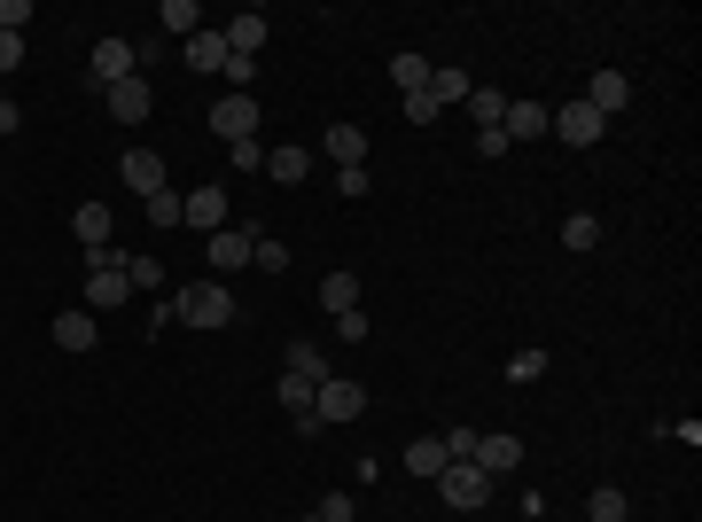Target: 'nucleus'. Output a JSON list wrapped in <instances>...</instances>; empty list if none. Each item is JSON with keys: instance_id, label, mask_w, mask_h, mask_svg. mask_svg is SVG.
I'll use <instances>...</instances> for the list:
<instances>
[{"instance_id": "423d86ee", "label": "nucleus", "mask_w": 702, "mask_h": 522, "mask_svg": "<svg viewBox=\"0 0 702 522\" xmlns=\"http://www.w3.org/2000/svg\"><path fill=\"white\" fill-rule=\"evenodd\" d=\"M133 63H141V55L110 32V40H95V55H86V86H125V78H133Z\"/></svg>"}, {"instance_id": "9d476101", "label": "nucleus", "mask_w": 702, "mask_h": 522, "mask_svg": "<svg viewBox=\"0 0 702 522\" xmlns=\"http://www.w3.org/2000/svg\"><path fill=\"white\" fill-rule=\"evenodd\" d=\"M180 226H196V234H219V226H227V188H188V211H180Z\"/></svg>"}, {"instance_id": "a19ab883", "label": "nucleus", "mask_w": 702, "mask_h": 522, "mask_svg": "<svg viewBox=\"0 0 702 522\" xmlns=\"http://www.w3.org/2000/svg\"><path fill=\"white\" fill-rule=\"evenodd\" d=\"M125 274H133V289H156V281H164V266H156V257H133Z\"/></svg>"}, {"instance_id": "f8f14e48", "label": "nucleus", "mask_w": 702, "mask_h": 522, "mask_svg": "<svg viewBox=\"0 0 702 522\" xmlns=\"http://www.w3.org/2000/svg\"><path fill=\"white\" fill-rule=\"evenodd\" d=\"M368 148H375V141H368L360 125H328V141H320V156H336V171H360Z\"/></svg>"}, {"instance_id": "1a4fd4ad", "label": "nucleus", "mask_w": 702, "mask_h": 522, "mask_svg": "<svg viewBox=\"0 0 702 522\" xmlns=\"http://www.w3.org/2000/svg\"><path fill=\"white\" fill-rule=\"evenodd\" d=\"M484 476H507L515 460H523V437H507V429H484V437H476V453H469Z\"/></svg>"}, {"instance_id": "6ab92c4d", "label": "nucleus", "mask_w": 702, "mask_h": 522, "mask_svg": "<svg viewBox=\"0 0 702 522\" xmlns=\"http://www.w3.org/2000/svg\"><path fill=\"white\" fill-rule=\"evenodd\" d=\"M257 47H266V16L242 9V16L227 24V55H250V63H257Z\"/></svg>"}, {"instance_id": "e433bc0d", "label": "nucleus", "mask_w": 702, "mask_h": 522, "mask_svg": "<svg viewBox=\"0 0 702 522\" xmlns=\"http://www.w3.org/2000/svg\"><path fill=\"white\" fill-rule=\"evenodd\" d=\"M320 522H360V507H351V491H328V499H320Z\"/></svg>"}, {"instance_id": "f3484780", "label": "nucleus", "mask_w": 702, "mask_h": 522, "mask_svg": "<svg viewBox=\"0 0 702 522\" xmlns=\"http://www.w3.org/2000/svg\"><path fill=\"white\" fill-rule=\"evenodd\" d=\"M500 133H507V148H515V141H539V133H547V102H507Z\"/></svg>"}, {"instance_id": "5701e85b", "label": "nucleus", "mask_w": 702, "mask_h": 522, "mask_svg": "<svg viewBox=\"0 0 702 522\" xmlns=\"http://www.w3.org/2000/svg\"><path fill=\"white\" fill-rule=\"evenodd\" d=\"M469 86H476V78H469L461 63H446V70H429V95H437V110H446V102H469Z\"/></svg>"}, {"instance_id": "cd10ccee", "label": "nucleus", "mask_w": 702, "mask_h": 522, "mask_svg": "<svg viewBox=\"0 0 702 522\" xmlns=\"http://www.w3.org/2000/svg\"><path fill=\"white\" fill-rule=\"evenodd\" d=\"M406 468L437 484V468H446V445H437V437H414V445H406Z\"/></svg>"}, {"instance_id": "ea45409f", "label": "nucleus", "mask_w": 702, "mask_h": 522, "mask_svg": "<svg viewBox=\"0 0 702 522\" xmlns=\"http://www.w3.org/2000/svg\"><path fill=\"white\" fill-rule=\"evenodd\" d=\"M406 125H437V95L421 86V95H406Z\"/></svg>"}, {"instance_id": "dca6fc26", "label": "nucleus", "mask_w": 702, "mask_h": 522, "mask_svg": "<svg viewBox=\"0 0 702 522\" xmlns=\"http://www.w3.org/2000/svg\"><path fill=\"white\" fill-rule=\"evenodd\" d=\"M55 343H63V352H95V343H102V327H95V312H55Z\"/></svg>"}, {"instance_id": "6e6552de", "label": "nucleus", "mask_w": 702, "mask_h": 522, "mask_svg": "<svg viewBox=\"0 0 702 522\" xmlns=\"http://www.w3.org/2000/svg\"><path fill=\"white\" fill-rule=\"evenodd\" d=\"M547 133H562L570 148H593V141H601V118H593L585 102H562V110H547Z\"/></svg>"}, {"instance_id": "4be33fe9", "label": "nucleus", "mask_w": 702, "mask_h": 522, "mask_svg": "<svg viewBox=\"0 0 702 522\" xmlns=\"http://www.w3.org/2000/svg\"><path fill=\"white\" fill-rule=\"evenodd\" d=\"M585 522H633V499H625L617 484H601V491L585 499Z\"/></svg>"}, {"instance_id": "4c0bfd02", "label": "nucleus", "mask_w": 702, "mask_h": 522, "mask_svg": "<svg viewBox=\"0 0 702 522\" xmlns=\"http://www.w3.org/2000/svg\"><path fill=\"white\" fill-rule=\"evenodd\" d=\"M368 188H375V180H368V164H360V171H336V196H343V203H360Z\"/></svg>"}, {"instance_id": "4468645a", "label": "nucleus", "mask_w": 702, "mask_h": 522, "mask_svg": "<svg viewBox=\"0 0 702 522\" xmlns=\"http://www.w3.org/2000/svg\"><path fill=\"white\" fill-rule=\"evenodd\" d=\"M133 266V257H125ZM125 266H110V274H86V312H110V304H125V289H133V274Z\"/></svg>"}, {"instance_id": "c756f323", "label": "nucleus", "mask_w": 702, "mask_h": 522, "mask_svg": "<svg viewBox=\"0 0 702 522\" xmlns=\"http://www.w3.org/2000/svg\"><path fill=\"white\" fill-rule=\"evenodd\" d=\"M180 211H188L180 188H156V196H149V219H156V226H180Z\"/></svg>"}, {"instance_id": "79ce46f5", "label": "nucleus", "mask_w": 702, "mask_h": 522, "mask_svg": "<svg viewBox=\"0 0 702 522\" xmlns=\"http://www.w3.org/2000/svg\"><path fill=\"white\" fill-rule=\"evenodd\" d=\"M17 63H24V40H17V32H0V78H9Z\"/></svg>"}, {"instance_id": "bb28decb", "label": "nucleus", "mask_w": 702, "mask_h": 522, "mask_svg": "<svg viewBox=\"0 0 702 522\" xmlns=\"http://www.w3.org/2000/svg\"><path fill=\"white\" fill-rule=\"evenodd\" d=\"M320 304L328 312H351V304H360V274H328L320 281Z\"/></svg>"}, {"instance_id": "412c9836", "label": "nucleus", "mask_w": 702, "mask_h": 522, "mask_svg": "<svg viewBox=\"0 0 702 522\" xmlns=\"http://www.w3.org/2000/svg\"><path fill=\"white\" fill-rule=\"evenodd\" d=\"M312 171V148H266V180H282V188H297Z\"/></svg>"}, {"instance_id": "2eb2a0df", "label": "nucleus", "mask_w": 702, "mask_h": 522, "mask_svg": "<svg viewBox=\"0 0 702 522\" xmlns=\"http://www.w3.org/2000/svg\"><path fill=\"white\" fill-rule=\"evenodd\" d=\"M282 375H305V382H328V352L312 335H289V352H282Z\"/></svg>"}, {"instance_id": "393cba45", "label": "nucleus", "mask_w": 702, "mask_h": 522, "mask_svg": "<svg viewBox=\"0 0 702 522\" xmlns=\"http://www.w3.org/2000/svg\"><path fill=\"white\" fill-rule=\"evenodd\" d=\"M188 63L219 78V70H227V32H196V40H188Z\"/></svg>"}, {"instance_id": "20e7f679", "label": "nucleus", "mask_w": 702, "mask_h": 522, "mask_svg": "<svg viewBox=\"0 0 702 522\" xmlns=\"http://www.w3.org/2000/svg\"><path fill=\"white\" fill-rule=\"evenodd\" d=\"M211 133L234 148V141H257V95H219L211 102Z\"/></svg>"}, {"instance_id": "39448f33", "label": "nucleus", "mask_w": 702, "mask_h": 522, "mask_svg": "<svg viewBox=\"0 0 702 522\" xmlns=\"http://www.w3.org/2000/svg\"><path fill=\"white\" fill-rule=\"evenodd\" d=\"M578 102H585V110H593V118L608 125V118H625V110H633V86H625V70H593Z\"/></svg>"}, {"instance_id": "f704fd0d", "label": "nucleus", "mask_w": 702, "mask_h": 522, "mask_svg": "<svg viewBox=\"0 0 702 522\" xmlns=\"http://www.w3.org/2000/svg\"><path fill=\"white\" fill-rule=\"evenodd\" d=\"M539 375H547V352H515L507 359V382H539Z\"/></svg>"}, {"instance_id": "7ed1b4c3", "label": "nucleus", "mask_w": 702, "mask_h": 522, "mask_svg": "<svg viewBox=\"0 0 702 522\" xmlns=\"http://www.w3.org/2000/svg\"><path fill=\"white\" fill-rule=\"evenodd\" d=\"M437 499H446V507H484L492 499V476L476 460H446V468H437Z\"/></svg>"}, {"instance_id": "37998d69", "label": "nucleus", "mask_w": 702, "mask_h": 522, "mask_svg": "<svg viewBox=\"0 0 702 522\" xmlns=\"http://www.w3.org/2000/svg\"><path fill=\"white\" fill-rule=\"evenodd\" d=\"M9 133H24V110H17L9 95H0V141H9Z\"/></svg>"}, {"instance_id": "f257e3e1", "label": "nucleus", "mask_w": 702, "mask_h": 522, "mask_svg": "<svg viewBox=\"0 0 702 522\" xmlns=\"http://www.w3.org/2000/svg\"><path fill=\"white\" fill-rule=\"evenodd\" d=\"M172 320H188V327H227V320H234L227 281H188L180 297H172Z\"/></svg>"}, {"instance_id": "aec40b11", "label": "nucleus", "mask_w": 702, "mask_h": 522, "mask_svg": "<svg viewBox=\"0 0 702 522\" xmlns=\"http://www.w3.org/2000/svg\"><path fill=\"white\" fill-rule=\"evenodd\" d=\"M469 118H476V133H500V118H507V95L500 86H469V102H461Z\"/></svg>"}, {"instance_id": "a211bd4d", "label": "nucleus", "mask_w": 702, "mask_h": 522, "mask_svg": "<svg viewBox=\"0 0 702 522\" xmlns=\"http://www.w3.org/2000/svg\"><path fill=\"white\" fill-rule=\"evenodd\" d=\"M70 234H78V249H102L110 242V203H78L70 211Z\"/></svg>"}, {"instance_id": "473e14b6", "label": "nucleus", "mask_w": 702, "mask_h": 522, "mask_svg": "<svg viewBox=\"0 0 702 522\" xmlns=\"http://www.w3.org/2000/svg\"><path fill=\"white\" fill-rule=\"evenodd\" d=\"M219 78H227V95H250V86H257V63H250V55H227Z\"/></svg>"}, {"instance_id": "ddd939ff", "label": "nucleus", "mask_w": 702, "mask_h": 522, "mask_svg": "<svg viewBox=\"0 0 702 522\" xmlns=\"http://www.w3.org/2000/svg\"><path fill=\"white\" fill-rule=\"evenodd\" d=\"M125 188H133L141 203H149L156 188H172V180H164V156H156V148H125Z\"/></svg>"}, {"instance_id": "9b49d317", "label": "nucleus", "mask_w": 702, "mask_h": 522, "mask_svg": "<svg viewBox=\"0 0 702 522\" xmlns=\"http://www.w3.org/2000/svg\"><path fill=\"white\" fill-rule=\"evenodd\" d=\"M102 102H110V118H118V125H141V118L156 110V95H149L141 78H125V86H102Z\"/></svg>"}, {"instance_id": "f03ea898", "label": "nucleus", "mask_w": 702, "mask_h": 522, "mask_svg": "<svg viewBox=\"0 0 702 522\" xmlns=\"http://www.w3.org/2000/svg\"><path fill=\"white\" fill-rule=\"evenodd\" d=\"M360 413H368V390L351 382V375H328V382L312 390V421H320V429H343V421H360Z\"/></svg>"}, {"instance_id": "c03bdc74", "label": "nucleus", "mask_w": 702, "mask_h": 522, "mask_svg": "<svg viewBox=\"0 0 702 522\" xmlns=\"http://www.w3.org/2000/svg\"><path fill=\"white\" fill-rule=\"evenodd\" d=\"M305 522H320V514H305Z\"/></svg>"}, {"instance_id": "2f4dec72", "label": "nucleus", "mask_w": 702, "mask_h": 522, "mask_svg": "<svg viewBox=\"0 0 702 522\" xmlns=\"http://www.w3.org/2000/svg\"><path fill=\"white\" fill-rule=\"evenodd\" d=\"M476 437H484V429L453 421V429H446V437H437V445H446V460H469V453H476Z\"/></svg>"}, {"instance_id": "58836bf2", "label": "nucleus", "mask_w": 702, "mask_h": 522, "mask_svg": "<svg viewBox=\"0 0 702 522\" xmlns=\"http://www.w3.org/2000/svg\"><path fill=\"white\" fill-rule=\"evenodd\" d=\"M24 24H32V0H0V32L24 40Z\"/></svg>"}, {"instance_id": "c9c22d12", "label": "nucleus", "mask_w": 702, "mask_h": 522, "mask_svg": "<svg viewBox=\"0 0 702 522\" xmlns=\"http://www.w3.org/2000/svg\"><path fill=\"white\" fill-rule=\"evenodd\" d=\"M227 164H234V171H266V148H257V141H234Z\"/></svg>"}, {"instance_id": "a878e982", "label": "nucleus", "mask_w": 702, "mask_h": 522, "mask_svg": "<svg viewBox=\"0 0 702 522\" xmlns=\"http://www.w3.org/2000/svg\"><path fill=\"white\" fill-rule=\"evenodd\" d=\"M593 242H601V219H593V211H570V219H562V249H578V257H585Z\"/></svg>"}, {"instance_id": "72a5a7b5", "label": "nucleus", "mask_w": 702, "mask_h": 522, "mask_svg": "<svg viewBox=\"0 0 702 522\" xmlns=\"http://www.w3.org/2000/svg\"><path fill=\"white\" fill-rule=\"evenodd\" d=\"M336 335H343V343H375V327H368V312H360V304L336 312Z\"/></svg>"}, {"instance_id": "c85d7f7f", "label": "nucleus", "mask_w": 702, "mask_h": 522, "mask_svg": "<svg viewBox=\"0 0 702 522\" xmlns=\"http://www.w3.org/2000/svg\"><path fill=\"white\" fill-rule=\"evenodd\" d=\"M391 86H406V95H421V86H429V63H421V55H391Z\"/></svg>"}, {"instance_id": "0eeeda50", "label": "nucleus", "mask_w": 702, "mask_h": 522, "mask_svg": "<svg viewBox=\"0 0 702 522\" xmlns=\"http://www.w3.org/2000/svg\"><path fill=\"white\" fill-rule=\"evenodd\" d=\"M204 242H211V249H204L211 274H242L250 249H257V226H219V234H204Z\"/></svg>"}, {"instance_id": "b1692460", "label": "nucleus", "mask_w": 702, "mask_h": 522, "mask_svg": "<svg viewBox=\"0 0 702 522\" xmlns=\"http://www.w3.org/2000/svg\"><path fill=\"white\" fill-rule=\"evenodd\" d=\"M156 24H164V32H180V40H196V32H204V9H196V0H164Z\"/></svg>"}, {"instance_id": "7c9ffc66", "label": "nucleus", "mask_w": 702, "mask_h": 522, "mask_svg": "<svg viewBox=\"0 0 702 522\" xmlns=\"http://www.w3.org/2000/svg\"><path fill=\"white\" fill-rule=\"evenodd\" d=\"M250 266H257V274H289V249H282L274 234H257V249H250Z\"/></svg>"}]
</instances>
